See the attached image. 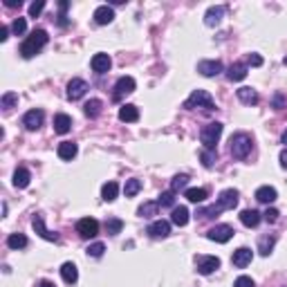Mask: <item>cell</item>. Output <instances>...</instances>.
Returning a JSON list of instances; mask_svg holds the SVG:
<instances>
[{"instance_id":"cell-1","label":"cell","mask_w":287,"mask_h":287,"mask_svg":"<svg viewBox=\"0 0 287 287\" xmlns=\"http://www.w3.org/2000/svg\"><path fill=\"white\" fill-rule=\"evenodd\" d=\"M47 39H49V36H47V32H45V30H34L27 39L23 41V45H20V54H23L25 59L36 56V54L47 45Z\"/></svg>"},{"instance_id":"cell-2","label":"cell","mask_w":287,"mask_h":287,"mask_svg":"<svg viewBox=\"0 0 287 287\" xmlns=\"http://www.w3.org/2000/svg\"><path fill=\"white\" fill-rule=\"evenodd\" d=\"M229 144H231V155H234L236 160H245V157L251 153V137H249L247 132H236Z\"/></svg>"},{"instance_id":"cell-3","label":"cell","mask_w":287,"mask_h":287,"mask_svg":"<svg viewBox=\"0 0 287 287\" xmlns=\"http://www.w3.org/2000/svg\"><path fill=\"white\" fill-rule=\"evenodd\" d=\"M220 135H222V123L211 122L202 128V132H200V141L205 144L206 151H213L215 144H218V139H220Z\"/></svg>"},{"instance_id":"cell-4","label":"cell","mask_w":287,"mask_h":287,"mask_svg":"<svg viewBox=\"0 0 287 287\" xmlns=\"http://www.w3.org/2000/svg\"><path fill=\"white\" fill-rule=\"evenodd\" d=\"M184 108H205V110H213V99L206 90H193L191 97L184 101Z\"/></svg>"},{"instance_id":"cell-5","label":"cell","mask_w":287,"mask_h":287,"mask_svg":"<svg viewBox=\"0 0 287 287\" xmlns=\"http://www.w3.org/2000/svg\"><path fill=\"white\" fill-rule=\"evenodd\" d=\"M195 265H198V272L200 274L209 276V274H213L215 269L220 267V258L218 256H205V253H200V256H195Z\"/></svg>"},{"instance_id":"cell-6","label":"cell","mask_w":287,"mask_h":287,"mask_svg":"<svg viewBox=\"0 0 287 287\" xmlns=\"http://www.w3.org/2000/svg\"><path fill=\"white\" fill-rule=\"evenodd\" d=\"M234 229L229 227V224H215L213 229H209V234H206V238L213 240V243H229V240L234 238Z\"/></svg>"},{"instance_id":"cell-7","label":"cell","mask_w":287,"mask_h":287,"mask_svg":"<svg viewBox=\"0 0 287 287\" xmlns=\"http://www.w3.org/2000/svg\"><path fill=\"white\" fill-rule=\"evenodd\" d=\"M77 234L81 238H94L99 234V222L94 218H81L77 222Z\"/></svg>"},{"instance_id":"cell-8","label":"cell","mask_w":287,"mask_h":287,"mask_svg":"<svg viewBox=\"0 0 287 287\" xmlns=\"http://www.w3.org/2000/svg\"><path fill=\"white\" fill-rule=\"evenodd\" d=\"M32 227H34V231L43 240H49V243H56V240H59V234H54V231H49V229L45 227V218H43V215H34V220H32Z\"/></svg>"},{"instance_id":"cell-9","label":"cell","mask_w":287,"mask_h":287,"mask_svg":"<svg viewBox=\"0 0 287 287\" xmlns=\"http://www.w3.org/2000/svg\"><path fill=\"white\" fill-rule=\"evenodd\" d=\"M88 92V83L83 81V79H72L68 83V99L70 101H79L81 97H85Z\"/></svg>"},{"instance_id":"cell-10","label":"cell","mask_w":287,"mask_h":287,"mask_svg":"<svg viewBox=\"0 0 287 287\" xmlns=\"http://www.w3.org/2000/svg\"><path fill=\"white\" fill-rule=\"evenodd\" d=\"M238 205V191H234V189H227V191H222L220 193V198H218V209L220 211H229V209H234V206Z\"/></svg>"},{"instance_id":"cell-11","label":"cell","mask_w":287,"mask_h":287,"mask_svg":"<svg viewBox=\"0 0 287 287\" xmlns=\"http://www.w3.org/2000/svg\"><path fill=\"white\" fill-rule=\"evenodd\" d=\"M135 92V79L132 77H122L117 83H115V101L123 97V94Z\"/></svg>"},{"instance_id":"cell-12","label":"cell","mask_w":287,"mask_h":287,"mask_svg":"<svg viewBox=\"0 0 287 287\" xmlns=\"http://www.w3.org/2000/svg\"><path fill=\"white\" fill-rule=\"evenodd\" d=\"M23 126L27 128V130H39V128L43 126V110H30V112H25Z\"/></svg>"},{"instance_id":"cell-13","label":"cell","mask_w":287,"mask_h":287,"mask_svg":"<svg viewBox=\"0 0 287 287\" xmlns=\"http://www.w3.org/2000/svg\"><path fill=\"white\" fill-rule=\"evenodd\" d=\"M251 258H253V251L249 247H240L234 251V256H231V263L236 265V267H247L249 263H251Z\"/></svg>"},{"instance_id":"cell-14","label":"cell","mask_w":287,"mask_h":287,"mask_svg":"<svg viewBox=\"0 0 287 287\" xmlns=\"http://www.w3.org/2000/svg\"><path fill=\"white\" fill-rule=\"evenodd\" d=\"M90 65H92V70L97 74H106L108 70L112 68V59L108 56V54H94L92 61H90Z\"/></svg>"},{"instance_id":"cell-15","label":"cell","mask_w":287,"mask_h":287,"mask_svg":"<svg viewBox=\"0 0 287 287\" xmlns=\"http://www.w3.org/2000/svg\"><path fill=\"white\" fill-rule=\"evenodd\" d=\"M198 72L202 74V77H218V74L222 72V63H220V61H200Z\"/></svg>"},{"instance_id":"cell-16","label":"cell","mask_w":287,"mask_h":287,"mask_svg":"<svg viewBox=\"0 0 287 287\" xmlns=\"http://www.w3.org/2000/svg\"><path fill=\"white\" fill-rule=\"evenodd\" d=\"M224 18V7L222 5H215V7H209L205 14V25L206 27H215L220 25V20Z\"/></svg>"},{"instance_id":"cell-17","label":"cell","mask_w":287,"mask_h":287,"mask_svg":"<svg viewBox=\"0 0 287 287\" xmlns=\"http://www.w3.org/2000/svg\"><path fill=\"white\" fill-rule=\"evenodd\" d=\"M112 20H115V11H112V7L101 5V7L94 9V23L97 25H110Z\"/></svg>"},{"instance_id":"cell-18","label":"cell","mask_w":287,"mask_h":287,"mask_svg":"<svg viewBox=\"0 0 287 287\" xmlns=\"http://www.w3.org/2000/svg\"><path fill=\"white\" fill-rule=\"evenodd\" d=\"M148 234H151L153 238H166V236L170 234V222H166V220H155V222L148 227Z\"/></svg>"},{"instance_id":"cell-19","label":"cell","mask_w":287,"mask_h":287,"mask_svg":"<svg viewBox=\"0 0 287 287\" xmlns=\"http://www.w3.org/2000/svg\"><path fill=\"white\" fill-rule=\"evenodd\" d=\"M278 193L274 186H260V189H256V200L258 202H263V205H272V202H276Z\"/></svg>"},{"instance_id":"cell-20","label":"cell","mask_w":287,"mask_h":287,"mask_svg":"<svg viewBox=\"0 0 287 287\" xmlns=\"http://www.w3.org/2000/svg\"><path fill=\"white\" fill-rule=\"evenodd\" d=\"M260 213H258L256 209H245L243 213H240V222L245 224V227H249V229H253V227H258L260 224Z\"/></svg>"},{"instance_id":"cell-21","label":"cell","mask_w":287,"mask_h":287,"mask_svg":"<svg viewBox=\"0 0 287 287\" xmlns=\"http://www.w3.org/2000/svg\"><path fill=\"white\" fill-rule=\"evenodd\" d=\"M119 119L126 123H132L139 119V110H137V106H132V103H126V106L119 108Z\"/></svg>"},{"instance_id":"cell-22","label":"cell","mask_w":287,"mask_h":287,"mask_svg":"<svg viewBox=\"0 0 287 287\" xmlns=\"http://www.w3.org/2000/svg\"><path fill=\"white\" fill-rule=\"evenodd\" d=\"M61 276H63V281L68 283V285H74V283L79 281V269L74 263H63V267H61Z\"/></svg>"},{"instance_id":"cell-23","label":"cell","mask_w":287,"mask_h":287,"mask_svg":"<svg viewBox=\"0 0 287 287\" xmlns=\"http://www.w3.org/2000/svg\"><path fill=\"white\" fill-rule=\"evenodd\" d=\"M170 222L177 224V227H184V224H189V209H186V206H173Z\"/></svg>"},{"instance_id":"cell-24","label":"cell","mask_w":287,"mask_h":287,"mask_svg":"<svg viewBox=\"0 0 287 287\" xmlns=\"http://www.w3.org/2000/svg\"><path fill=\"white\" fill-rule=\"evenodd\" d=\"M70 128H72V119L68 117V115H56L54 117V130L59 132V135H65V132H70Z\"/></svg>"},{"instance_id":"cell-25","label":"cell","mask_w":287,"mask_h":287,"mask_svg":"<svg viewBox=\"0 0 287 287\" xmlns=\"http://www.w3.org/2000/svg\"><path fill=\"white\" fill-rule=\"evenodd\" d=\"M30 180H32V173L27 168H16L14 173V186L16 189H27L30 186Z\"/></svg>"},{"instance_id":"cell-26","label":"cell","mask_w":287,"mask_h":287,"mask_svg":"<svg viewBox=\"0 0 287 287\" xmlns=\"http://www.w3.org/2000/svg\"><path fill=\"white\" fill-rule=\"evenodd\" d=\"M79 148L74 141H61L59 144V157L61 160H72V157H77Z\"/></svg>"},{"instance_id":"cell-27","label":"cell","mask_w":287,"mask_h":287,"mask_svg":"<svg viewBox=\"0 0 287 287\" xmlns=\"http://www.w3.org/2000/svg\"><path fill=\"white\" fill-rule=\"evenodd\" d=\"M117 193H119L117 182H106V184L101 186V198L106 200V202H115V200H117Z\"/></svg>"},{"instance_id":"cell-28","label":"cell","mask_w":287,"mask_h":287,"mask_svg":"<svg viewBox=\"0 0 287 287\" xmlns=\"http://www.w3.org/2000/svg\"><path fill=\"white\" fill-rule=\"evenodd\" d=\"M236 94H238V99L245 103V106H256L258 103V92L251 90V88H240Z\"/></svg>"},{"instance_id":"cell-29","label":"cell","mask_w":287,"mask_h":287,"mask_svg":"<svg viewBox=\"0 0 287 287\" xmlns=\"http://www.w3.org/2000/svg\"><path fill=\"white\" fill-rule=\"evenodd\" d=\"M227 77H229V81H243V79L247 77V65H245V63H234L231 68H229Z\"/></svg>"},{"instance_id":"cell-30","label":"cell","mask_w":287,"mask_h":287,"mask_svg":"<svg viewBox=\"0 0 287 287\" xmlns=\"http://www.w3.org/2000/svg\"><path fill=\"white\" fill-rule=\"evenodd\" d=\"M101 108H103V103L99 101V99H90V101L83 106V112H85L90 119H94V117H99V115H101Z\"/></svg>"},{"instance_id":"cell-31","label":"cell","mask_w":287,"mask_h":287,"mask_svg":"<svg viewBox=\"0 0 287 287\" xmlns=\"http://www.w3.org/2000/svg\"><path fill=\"white\" fill-rule=\"evenodd\" d=\"M184 198L189 200V202H205L206 200V189H186L184 191Z\"/></svg>"},{"instance_id":"cell-32","label":"cell","mask_w":287,"mask_h":287,"mask_svg":"<svg viewBox=\"0 0 287 287\" xmlns=\"http://www.w3.org/2000/svg\"><path fill=\"white\" fill-rule=\"evenodd\" d=\"M157 209H160L157 202H144V205L137 209V215H141V218H153V215H157Z\"/></svg>"},{"instance_id":"cell-33","label":"cell","mask_w":287,"mask_h":287,"mask_svg":"<svg viewBox=\"0 0 287 287\" xmlns=\"http://www.w3.org/2000/svg\"><path fill=\"white\" fill-rule=\"evenodd\" d=\"M274 243H276V238L274 236H263L260 238V243H258V251H260V256H269L274 249Z\"/></svg>"},{"instance_id":"cell-34","label":"cell","mask_w":287,"mask_h":287,"mask_svg":"<svg viewBox=\"0 0 287 287\" xmlns=\"http://www.w3.org/2000/svg\"><path fill=\"white\" fill-rule=\"evenodd\" d=\"M139 191H141V180H137V177L126 180V184H123V193H126V198H135Z\"/></svg>"},{"instance_id":"cell-35","label":"cell","mask_w":287,"mask_h":287,"mask_svg":"<svg viewBox=\"0 0 287 287\" xmlns=\"http://www.w3.org/2000/svg\"><path fill=\"white\" fill-rule=\"evenodd\" d=\"M7 247L9 249H25L27 247V238H25L23 234H11L9 238H7Z\"/></svg>"},{"instance_id":"cell-36","label":"cell","mask_w":287,"mask_h":287,"mask_svg":"<svg viewBox=\"0 0 287 287\" xmlns=\"http://www.w3.org/2000/svg\"><path fill=\"white\" fill-rule=\"evenodd\" d=\"M186 184H189V175H175L173 180H170V191H173V193H177V191H184Z\"/></svg>"},{"instance_id":"cell-37","label":"cell","mask_w":287,"mask_h":287,"mask_svg":"<svg viewBox=\"0 0 287 287\" xmlns=\"http://www.w3.org/2000/svg\"><path fill=\"white\" fill-rule=\"evenodd\" d=\"M106 229H108V234H110V236H117V234H122L123 222H122V220H119V218H108Z\"/></svg>"},{"instance_id":"cell-38","label":"cell","mask_w":287,"mask_h":287,"mask_svg":"<svg viewBox=\"0 0 287 287\" xmlns=\"http://www.w3.org/2000/svg\"><path fill=\"white\" fill-rule=\"evenodd\" d=\"M16 103H18V94H16V92H5V94H2V99H0V106L5 108V110L14 108Z\"/></svg>"},{"instance_id":"cell-39","label":"cell","mask_w":287,"mask_h":287,"mask_svg":"<svg viewBox=\"0 0 287 287\" xmlns=\"http://www.w3.org/2000/svg\"><path fill=\"white\" fill-rule=\"evenodd\" d=\"M157 205L160 206H173L175 205V193H173V191H164V193L160 195V200H157Z\"/></svg>"},{"instance_id":"cell-40","label":"cell","mask_w":287,"mask_h":287,"mask_svg":"<svg viewBox=\"0 0 287 287\" xmlns=\"http://www.w3.org/2000/svg\"><path fill=\"white\" fill-rule=\"evenodd\" d=\"M85 251H88V256H92V258H101L103 251H106V245H103V243H94V245H90Z\"/></svg>"},{"instance_id":"cell-41","label":"cell","mask_w":287,"mask_h":287,"mask_svg":"<svg viewBox=\"0 0 287 287\" xmlns=\"http://www.w3.org/2000/svg\"><path fill=\"white\" fill-rule=\"evenodd\" d=\"M25 30H27V20L18 16V18H16L14 23H11V32H14L16 36H20V34H25Z\"/></svg>"},{"instance_id":"cell-42","label":"cell","mask_w":287,"mask_h":287,"mask_svg":"<svg viewBox=\"0 0 287 287\" xmlns=\"http://www.w3.org/2000/svg\"><path fill=\"white\" fill-rule=\"evenodd\" d=\"M200 157H202V164H205L206 168H211V166H213V162H215V153L213 151H206V148H205Z\"/></svg>"},{"instance_id":"cell-43","label":"cell","mask_w":287,"mask_h":287,"mask_svg":"<svg viewBox=\"0 0 287 287\" xmlns=\"http://www.w3.org/2000/svg\"><path fill=\"white\" fill-rule=\"evenodd\" d=\"M45 9V2L43 0H39V2H32L30 5V16L32 18H36V16H41V11Z\"/></svg>"},{"instance_id":"cell-44","label":"cell","mask_w":287,"mask_h":287,"mask_svg":"<svg viewBox=\"0 0 287 287\" xmlns=\"http://www.w3.org/2000/svg\"><path fill=\"white\" fill-rule=\"evenodd\" d=\"M220 213L218 206H209V209H200L198 215H202V218H215V215Z\"/></svg>"},{"instance_id":"cell-45","label":"cell","mask_w":287,"mask_h":287,"mask_svg":"<svg viewBox=\"0 0 287 287\" xmlns=\"http://www.w3.org/2000/svg\"><path fill=\"white\" fill-rule=\"evenodd\" d=\"M234 287H256V285H253V281L249 276H238L234 283Z\"/></svg>"},{"instance_id":"cell-46","label":"cell","mask_w":287,"mask_h":287,"mask_svg":"<svg viewBox=\"0 0 287 287\" xmlns=\"http://www.w3.org/2000/svg\"><path fill=\"white\" fill-rule=\"evenodd\" d=\"M249 65H253V68H260L263 65V56L260 54H249Z\"/></svg>"},{"instance_id":"cell-47","label":"cell","mask_w":287,"mask_h":287,"mask_svg":"<svg viewBox=\"0 0 287 287\" xmlns=\"http://www.w3.org/2000/svg\"><path fill=\"white\" fill-rule=\"evenodd\" d=\"M263 218L267 220V222H276V220H278V211L272 206V209H267V211L263 213Z\"/></svg>"},{"instance_id":"cell-48","label":"cell","mask_w":287,"mask_h":287,"mask_svg":"<svg viewBox=\"0 0 287 287\" xmlns=\"http://www.w3.org/2000/svg\"><path fill=\"white\" fill-rule=\"evenodd\" d=\"M283 103H285V99H283V94L278 92L276 97H274V108H276V110H281V108H283Z\"/></svg>"},{"instance_id":"cell-49","label":"cell","mask_w":287,"mask_h":287,"mask_svg":"<svg viewBox=\"0 0 287 287\" xmlns=\"http://www.w3.org/2000/svg\"><path fill=\"white\" fill-rule=\"evenodd\" d=\"M278 160H281L283 168H287V148H283V151H281V157H278Z\"/></svg>"},{"instance_id":"cell-50","label":"cell","mask_w":287,"mask_h":287,"mask_svg":"<svg viewBox=\"0 0 287 287\" xmlns=\"http://www.w3.org/2000/svg\"><path fill=\"white\" fill-rule=\"evenodd\" d=\"M9 39V27H0V41Z\"/></svg>"},{"instance_id":"cell-51","label":"cell","mask_w":287,"mask_h":287,"mask_svg":"<svg viewBox=\"0 0 287 287\" xmlns=\"http://www.w3.org/2000/svg\"><path fill=\"white\" fill-rule=\"evenodd\" d=\"M5 5L14 9V7H20V5H23V2H20V0H5Z\"/></svg>"},{"instance_id":"cell-52","label":"cell","mask_w":287,"mask_h":287,"mask_svg":"<svg viewBox=\"0 0 287 287\" xmlns=\"http://www.w3.org/2000/svg\"><path fill=\"white\" fill-rule=\"evenodd\" d=\"M39 287H56V285H54V283H49V281H41Z\"/></svg>"},{"instance_id":"cell-53","label":"cell","mask_w":287,"mask_h":287,"mask_svg":"<svg viewBox=\"0 0 287 287\" xmlns=\"http://www.w3.org/2000/svg\"><path fill=\"white\" fill-rule=\"evenodd\" d=\"M283 144H285V146H287V130L283 132Z\"/></svg>"},{"instance_id":"cell-54","label":"cell","mask_w":287,"mask_h":287,"mask_svg":"<svg viewBox=\"0 0 287 287\" xmlns=\"http://www.w3.org/2000/svg\"><path fill=\"white\" fill-rule=\"evenodd\" d=\"M283 63H285V65H287V56H285V59H283Z\"/></svg>"}]
</instances>
